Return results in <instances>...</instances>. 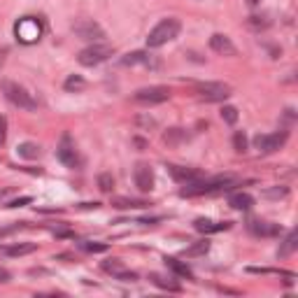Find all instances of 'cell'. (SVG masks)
<instances>
[{
	"label": "cell",
	"instance_id": "1",
	"mask_svg": "<svg viewBox=\"0 0 298 298\" xmlns=\"http://www.w3.org/2000/svg\"><path fill=\"white\" fill-rule=\"evenodd\" d=\"M236 175H217L212 179H198V182H191L186 184L179 196H205V193H222V191H229L236 186Z\"/></svg>",
	"mask_w": 298,
	"mask_h": 298
},
{
	"label": "cell",
	"instance_id": "2",
	"mask_svg": "<svg viewBox=\"0 0 298 298\" xmlns=\"http://www.w3.org/2000/svg\"><path fill=\"white\" fill-rule=\"evenodd\" d=\"M179 31H182V23H179V19H175V16H168V19L159 21L152 28L149 38H147V47H149V49H159V47H163L166 42L175 40L177 35H179Z\"/></svg>",
	"mask_w": 298,
	"mask_h": 298
},
{
	"label": "cell",
	"instance_id": "3",
	"mask_svg": "<svg viewBox=\"0 0 298 298\" xmlns=\"http://www.w3.org/2000/svg\"><path fill=\"white\" fill-rule=\"evenodd\" d=\"M0 86H2V93H5V98H7L12 105L21 107V110H35V107H38V100L33 98V96L26 91L23 86L16 84V82H9V79H5V82H2Z\"/></svg>",
	"mask_w": 298,
	"mask_h": 298
},
{
	"label": "cell",
	"instance_id": "4",
	"mask_svg": "<svg viewBox=\"0 0 298 298\" xmlns=\"http://www.w3.org/2000/svg\"><path fill=\"white\" fill-rule=\"evenodd\" d=\"M287 140H289V130L282 128V130H277V133L256 135V138H254V147H256L261 154H273V152H277V149H282Z\"/></svg>",
	"mask_w": 298,
	"mask_h": 298
},
{
	"label": "cell",
	"instance_id": "5",
	"mask_svg": "<svg viewBox=\"0 0 298 298\" xmlns=\"http://www.w3.org/2000/svg\"><path fill=\"white\" fill-rule=\"evenodd\" d=\"M110 56H112V47L110 45H91V47H86V49L79 52L77 61L82 63V65H86V68H93V65L107 61Z\"/></svg>",
	"mask_w": 298,
	"mask_h": 298
},
{
	"label": "cell",
	"instance_id": "6",
	"mask_svg": "<svg viewBox=\"0 0 298 298\" xmlns=\"http://www.w3.org/2000/svg\"><path fill=\"white\" fill-rule=\"evenodd\" d=\"M198 98L205 103H217V100H226L231 96V86L224 82H205V84H196Z\"/></svg>",
	"mask_w": 298,
	"mask_h": 298
},
{
	"label": "cell",
	"instance_id": "7",
	"mask_svg": "<svg viewBox=\"0 0 298 298\" xmlns=\"http://www.w3.org/2000/svg\"><path fill=\"white\" fill-rule=\"evenodd\" d=\"M168 98H170L168 86H147V89H140V91L133 93V100L140 103V105H159V103H166Z\"/></svg>",
	"mask_w": 298,
	"mask_h": 298
},
{
	"label": "cell",
	"instance_id": "8",
	"mask_svg": "<svg viewBox=\"0 0 298 298\" xmlns=\"http://www.w3.org/2000/svg\"><path fill=\"white\" fill-rule=\"evenodd\" d=\"M40 33H42V26L33 16H26V19H21V21L16 23V38L21 40V42H26V45L40 40Z\"/></svg>",
	"mask_w": 298,
	"mask_h": 298
},
{
	"label": "cell",
	"instance_id": "9",
	"mask_svg": "<svg viewBox=\"0 0 298 298\" xmlns=\"http://www.w3.org/2000/svg\"><path fill=\"white\" fill-rule=\"evenodd\" d=\"M56 156L61 161L63 166H68V168H75L77 163H79V156H77V149H75V142L70 138L68 133L61 138V145L56 147Z\"/></svg>",
	"mask_w": 298,
	"mask_h": 298
},
{
	"label": "cell",
	"instance_id": "10",
	"mask_svg": "<svg viewBox=\"0 0 298 298\" xmlns=\"http://www.w3.org/2000/svg\"><path fill=\"white\" fill-rule=\"evenodd\" d=\"M72 31H75L77 38H82V40H103L105 38V31H103L96 21H91V19L75 21L72 23Z\"/></svg>",
	"mask_w": 298,
	"mask_h": 298
},
{
	"label": "cell",
	"instance_id": "11",
	"mask_svg": "<svg viewBox=\"0 0 298 298\" xmlns=\"http://www.w3.org/2000/svg\"><path fill=\"white\" fill-rule=\"evenodd\" d=\"M133 179H135V186H138L140 191H152L154 189V170L152 166H147V163H138L135 170H133Z\"/></svg>",
	"mask_w": 298,
	"mask_h": 298
},
{
	"label": "cell",
	"instance_id": "12",
	"mask_svg": "<svg viewBox=\"0 0 298 298\" xmlns=\"http://www.w3.org/2000/svg\"><path fill=\"white\" fill-rule=\"evenodd\" d=\"M168 173L173 175V179L182 184H191V182H198L203 179V173L196 168H182V166H168Z\"/></svg>",
	"mask_w": 298,
	"mask_h": 298
},
{
	"label": "cell",
	"instance_id": "13",
	"mask_svg": "<svg viewBox=\"0 0 298 298\" xmlns=\"http://www.w3.org/2000/svg\"><path fill=\"white\" fill-rule=\"evenodd\" d=\"M210 47H212V52L222 54V56H236L238 54L236 45L231 42V38H226L222 33H214L212 38H210Z\"/></svg>",
	"mask_w": 298,
	"mask_h": 298
},
{
	"label": "cell",
	"instance_id": "14",
	"mask_svg": "<svg viewBox=\"0 0 298 298\" xmlns=\"http://www.w3.org/2000/svg\"><path fill=\"white\" fill-rule=\"evenodd\" d=\"M247 229L252 231L254 236H261V238H275L282 233V226L280 224H270V222H249L247 224Z\"/></svg>",
	"mask_w": 298,
	"mask_h": 298
},
{
	"label": "cell",
	"instance_id": "15",
	"mask_svg": "<svg viewBox=\"0 0 298 298\" xmlns=\"http://www.w3.org/2000/svg\"><path fill=\"white\" fill-rule=\"evenodd\" d=\"M103 268H105L107 273H112V275H117L119 280H123V282H133L135 280V273H130V270H126L123 268V263L119 259H107L105 263H103Z\"/></svg>",
	"mask_w": 298,
	"mask_h": 298
},
{
	"label": "cell",
	"instance_id": "16",
	"mask_svg": "<svg viewBox=\"0 0 298 298\" xmlns=\"http://www.w3.org/2000/svg\"><path fill=\"white\" fill-rule=\"evenodd\" d=\"M229 205L233 207V210H238V212H247V210L254 207V196L252 193H245V191H238L229 198Z\"/></svg>",
	"mask_w": 298,
	"mask_h": 298
},
{
	"label": "cell",
	"instance_id": "17",
	"mask_svg": "<svg viewBox=\"0 0 298 298\" xmlns=\"http://www.w3.org/2000/svg\"><path fill=\"white\" fill-rule=\"evenodd\" d=\"M38 249L35 242H16V245H9V247H0V254H5V256H26V254H31Z\"/></svg>",
	"mask_w": 298,
	"mask_h": 298
},
{
	"label": "cell",
	"instance_id": "18",
	"mask_svg": "<svg viewBox=\"0 0 298 298\" xmlns=\"http://www.w3.org/2000/svg\"><path fill=\"white\" fill-rule=\"evenodd\" d=\"M189 140V133L184 128H168L166 133H163V142L168 147H177V145H182V142H186Z\"/></svg>",
	"mask_w": 298,
	"mask_h": 298
},
{
	"label": "cell",
	"instance_id": "19",
	"mask_svg": "<svg viewBox=\"0 0 298 298\" xmlns=\"http://www.w3.org/2000/svg\"><path fill=\"white\" fill-rule=\"evenodd\" d=\"M166 266L170 268V270H173V273H175V275H179V277H186V280H191L193 277V273H191V268L186 266V263H184V261H179V259H175V256H166Z\"/></svg>",
	"mask_w": 298,
	"mask_h": 298
},
{
	"label": "cell",
	"instance_id": "20",
	"mask_svg": "<svg viewBox=\"0 0 298 298\" xmlns=\"http://www.w3.org/2000/svg\"><path fill=\"white\" fill-rule=\"evenodd\" d=\"M112 205L119 207V210H140V207H147L149 203L140 198H126V196H115L112 198Z\"/></svg>",
	"mask_w": 298,
	"mask_h": 298
},
{
	"label": "cell",
	"instance_id": "21",
	"mask_svg": "<svg viewBox=\"0 0 298 298\" xmlns=\"http://www.w3.org/2000/svg\"><path fill=\"white\" fill-rule=\"evenodd\" d=\"M193 229L198 231V233H217V231L231 229V224L229 222L214 224V222H210V219H196V222H193Z\"/></svg>",
	"mask_w": 298,
	"mask_h": 298
},
{
	"label": "cell",
	"instance_id": "22",
	"mask_svg": "<svg viewBox=\"0 0 298 298\" xmlns=\"http://www.w3.org/2000/svg\"><path fill=\"white\" fill-rule=\"evenodd\" d=\"M296 247H298V233L296 231H289V236H287V240H284V245L280 247V256H291V254L296 252Z\"/></svg>",
	"mask_w": 298,
	"mask_h": 298
},
{
	"label": "cell",
	"instance_id": "23",
	"mask_svg": "<svg viewBox=\"0 0 298 298\" xmlns=\"http://www.w3.org/2000/svg\"><path fill=\"white\" fill-rule=\"evenodd\" d=\"M210 252V242L207 240H200V242H193L191 247H186L184 249V256H189V259H193V256H203V254Z\"/></svg>",
	"mask_w": 298,
	"mask_h": 298
},
{
	"label": "cell",
	"instance_id": "24",
	"mask_svg": "<svg viewBox=\"0 0 298 298\" xmlns=\"http://www.w3.org/2000/svg\"><path fill=\"white\" fill-rule=\"evenodd\" d=\"M149 61V54L147 52H130L121 59V65H140V63Z\"/></svg>",
	"mask_w": 298,
	"mask_h": 298
},
{
	"label": "cell",
	"instance_id": "25",
	"mask_svg": "<svg viewBox=\"0 0 298 298\" xmlns=\"http://www.w3.org/2000/svg\"><path fill=\"white\" fill-rule=\"evenodd\" d=\"M40 154H42V149H40V145H35V142H23V145H19V156H23V159H38Z\"/></svg>",
	"mask_w": 298,
	"mask_h": 298
},
{
	"label": "cell",
	"instance_id": "26",
	"mask_svg": "<svg viewBox=\"0 0 298 298\" xmlns=\"http://www.w3.org/2000/svg\"><path fill=\"white\" fill-rule=\"evenodd\" d=\"M149 280H152L156 287H161V289H168V291H179V289H182L177 282H173V280H166V277L156 275V273H152V275H149Z\"/></svg>",
	"mask_w": 298,
	"mask_h": 298
},
{
	"label": "cell",
	"instance_id": "27",
	"mask_svg": "<svg viewBox=\"0 0 298 298\" xmlns=\"http://www.w3.org/2000/svg\"><path fill=\"white\" fill-rule=\"evenodd\" d=\"M63 86H65V91H75L77 93V91H84L86 82L79 75H70L68 79H65V84H63Z\"/></svg>",
	"mask_w": 298,
	"mask_h": 298
},
{
	"label": "cell",
	"instance_id": "28",
	"mask_svg": "<svg viewBox=\"0 0 298 298\" xmlns=\"http://www.w3.org/2000/svg\"><path fill=\"white\" fill-rule=\"evenodd\" d=\"M98 189L103 193H110L115 189V177L110 175V173H100L98 175Z\"/></svg>",
	"mask_w": 298,
	"mask_h": 298
},
{
	"label": "cell",
	"instance_id": "29",
	"mask_svg": "<svg viewBox=\"0 0 298 298\" xmlns=\"http://www.w3.org/2000/svg\"><path fill=\"white\" fill-rule=\"evenodd\" d=\"M222 119L229 123V126H233V123L238 121V110L233 105H224L222 107Z\"/></svg>",
	"mask_w": 298,
	"mask_h": 298
},
{
	"label": "cell",
	"instance_id": "30",
	"mask_svg": "<svg viewBox=\"0 0 298 298\" xmlns=\"http://www.w3.org/2000/svg\"><path fill=\"white\" fill-rule=\"evenodd\" d=\"M233 147H236L238 154H245L247 152V135L242 130H238L236 135H233Z\"/></svg>",
	"mask_w": 298,
	"mask_h": 298
},
{
	"label": "cell",
	"instance_id": "31",
	"mask_svg": "<svg viewBox=\"0 0 298 298\" xmlns=\"http://www.w3.org/2000/svg\"><path fill=\"white\" fill-rule=\"evenodd\" d=\"M79 249L91 252V254H100V252H107V245L105 242H79Z\"/></svg>",
	"mask_w": 298,
	"mask_h": 298
},
{
	"label": "cell",
	"instance_id": "32",
	"mask_svg": "<svg viewBox=\"0 0 298 298\" xmlns=\"http://www.w3.org/2000/svg\"><path fill=\"white\" fill-rule=\"evenodd\" d=\"M287 193H289V189H287V186H277V189H268L266 196H268V198H284Z\"/></svg>",
	"mask_w": 298,
	"mask_h": 298
},
{
	"label": "cell",
	"instance_id": "33",
	"mask_svg": "<svg viewBox=\"0 0 298 298\" xmlns=\"http://www.w3.org/2000/svg\"><path fill=\"white\" fill-rule=\"evenodd\" d=\"M5 140H7V119L0 117V147L5 145Z\"/></svg>",
	"mask_w": 298,
	"mask_h": 298
},
{
	"label": "cell",
	"instance_id": "34",
	"mask_svg": "<svg viewBox=\"0 0 298 298\" xmlns=\"http://www.w3.org/2000/svg\"><path fill=\"white\" fill-rule=\"evenodd\" d=\"M135 123H138V126H147V128L156 126V121H154L152 117H135Z\"/></svg>",
	"mask_w": 298,
	"mask_h": 298
},
{
	"label": "cell",
	"instance_id": "35",
	"mask_svg": "<svg viewBox=\"0 0 298 298\" xmlns=\"http://www.w3.org/2000/svg\"><path fill=\"white\" fill-rule=\"evenodd\" d=\"M31 196H23V198H16V200H12V203H9L7 207H21V205H28V203H31Z\"/></svg>",
	"mask_w": 298,
	"mask_h": 298
},
{
	"label": "cell",
	"instance_id": "36",
	"mask_svg": "<svg viewBox=\"0 0 298 298\" xmlns=\"http://www.w3.org/2000/svg\"><path fill=\"white\" fill-rule=\"evenodd\" d=\"M9 270H5V268H0V284H7L9 282Z\"/></svg>",
	"mask_w": 298,
	"mask_h": 298
},
{
	"label": "cell",
	"instance_id": "37",
	"mask_svg": "<svg viewBox=\"0 0 298 298\" xmlns=\"http://www.w3.org/2000/svg\"><path fill=\"white\" fill-rule=\"evenodd\" d=\"M79 207H82V210H98L100 203H96V200H93V203H82Z\"/></svg>",
	"mask_w": 298,
	"mask_h": 298
},
{
	"label": "cell",
	"instance_id": "38",
	"mask_svg": "<svg viewBox=\"0 0 298 298\" xmlns=\"http://www.w3.org/2000/svg\"><path fill=\"white\" fill-rule=\"evenodd\" d=\"M247 5H249V7H256V5H261V0H247Z\"/></svg>",
	"mask_w": 298,
	"mask_h": 298
}]
</instances>
